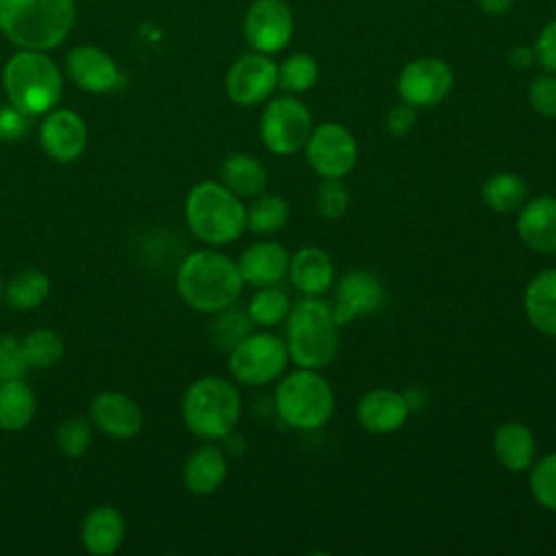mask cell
<instances>
[{
  "mask_svg": "<svg viewBox=\"0 0 556 556\" xmlns=\"http://www.w3.org/2000/svg\"><path fill=\"white\" fill-rule=\"evenodd\" d=\"M289 363L285 339L269 332V328L252 330L228 352V371L243 387H267L276 382Z\"/></svg>",
  "mask_w": 556,
  "mask_h": 556,
  "instance_id": "cell-8",
  "label": "cell"
},
{
  "mask_svg": "<svg viewBox=\"0 0 556 556\" xmlns=\"http://www.w3.org/2000/svg\"><path fill=\"white\" fill-rule=\"evenodd\" d=\"M2 85L9 104L26 115H46L63 91V78L56 63L39 50L15 52L2 70Z\"/></svg>",
  "mask_w": 556,
  "mask_h": 556,
  "instance_id": "cell-7",
  "label": "cell"
},
{
  "mask_svg": "<svg viewBox=\"0 0 556 556\" xmlns=\"http://www.w3.org/2000/svg\"><path fill=\"white\" fill-rule=\"evenodd\" d=\"M74 0H0V33L20 50H52L72 33Z\"/></svg>",
  "mask_w": 556,
  "mask_h": 556,
  "instance_id": "cell-3",
  "label": "cell"
},
{
  "mask_svg": "<svg viewBox=\"0 0 556 556\" xmlns=\"http://www.w3.org/2000/svg\"><path fill=\"white\" fill-rule=\"evenodd\" d=\"M528 200V185L515 172H495L482 185V202L493 213H517Z\"/></svg>",
  "mask_w": 556,
  "mask_h": 556,
  "instance_id": "cell-28",
  "label": "cell"
},
{
  "mask_svg": "<svg viewBox=\"0 0 556 556\" xmlns=\"http://www.w3.org/2000/svg\"><path fill=\"white\" fill-rule=\"evenodd\" d=\"M519 241L536 254H556V198H528L515 219Z\"/></svg>",
  "mask_w": 556,
  "mask_h": 556,
  "instance_id": "cell-19",
  "label": "cell"
},
{
  "mask_svg": "<svg viewBox=\"0 0 556 556\" xmlns=\"http://www.w3.org/2000/svg\"><path fill=\"white\" fill-rule=\"evenodd\" d=\"M332 287L334 298L330 306L339 326L378 313L387 298L384 285L369 269H350Z\"/></svg>",
  "mask_w": 556,
  "mask_h": 556,
  "instance_id": "cell-14",
  "label": "cell"
},
{
  "mask_svg": "<svg viewBox=\"0 0 556 556\" xmlns=\"http://www.w3.org/2000/svg\"><path fill=\"white\" fill-rule=\"evenodd\" d=\"M528 102L536 115L556 119V74H539L528 87Z\"/></svg>",
  "mask_w": 556,
  "mask_h": 556,
  "instance_id": "cell-38",
  "label": "cell"
},
{
  "mask_svg": "<svg viewBox=\"0 0 556 556\" xmlns=\"http://www.w3.org/2000/svg\"><path fill=\"white\" fill-rule=\"evenodd\" d=\"M50 295V278L35 267L17 271L4 287L2 298L15 311H33Z\"/></svg>",
  "mask_w": 556,
  "mask_h": 556,
  "instance_id": "cell-30",
  "label": "cell"
},
{
  "mask_svg": "<svg viewBox=\"0 0 556 556\" xmlns=\"http://www.w3.org/2000/svg\"><path fill=\"white\" fill-rule=\"evenodd\" d=\"M254 324L250 321L245 308H237L235 304L228 308H222L213 313L211 326H208V341L215 350L230 352L245 334H250Z\"/></svg>",
  "mask_w": 556,
  "mask_h": 556,
  "instance_id": "cell-32",
  "label": "cell"
},
{
  "mask_svg": "<svg viewBox=\"0 0 556 556\" xmlns=\"http://www.w3.org/2000/svg\"><path fill=\"white\" fill-rule=\"evenodd\" d=\"M534 61L549 74H556V17L549 20L536 35L534 46Z\"/></svg>",
  "mask_w": 556,
  "mask_h": 556,
  "instance_id": "cell-40",
  "label": "cell"
},
{
  "mask_svg": "<svg viewBox=\"0 0 556 556\" xmlns=\"http://www.w3.org/2000/svg\"><path fill=\"white\" fill-rule=\"evenodd\" d=\"M339 321L321 295H302L285 319V343L295 367L324 369L339 352Z\"/></svg>",
  "mask_w": 556,
  "mask_h": 556,
  "instance_id": "cell-2",
  "label": "cell"
},
{
  "mask_svg": "<svg viewBox=\"0 0 556 556\" xmlns=\"http://www.w3.org/2000/svg\"><path fill=\"white\" fill-rule=\"evenodd\" d=\"M28 117L30 115L22 113L13 104L2 106L0 109V139H4V141L22 139L28 130Z\"/></svg>",
  "mask_w": 556,
  "mask_h": 556,
  "instance_id": "cell-41",
  "label": "cell"
},
{
  "mask_svg": "<svg viewBox=\"0 0 556 556\" xmlns=\"http://www.w3.org/2000/svg\"><path fill=\"white\" fill-rule=\"evenodd\" d=\"M515 0H478V7L486 15H504L513 7Z\"/></svg>",
  "mask_w": 556,
  "mask_h": 556,
  "instance_id": "cell-43",
  "label": "cell"
},
{
  "mask_svg": "<svg viewBox=\"0 0 556 556\" xmlns=\"http://www.w3.org/2000/svg\"><path fill=\"white\" fill-rule=\"evenodd\" d=\"M415 119H417V109H413L410 104H406V102L400 100L395 106H391V109L387 111L384 126H387V130H389L391 135L402 137V135H406V132L413 130Z\"/></svg>",
  "mask_w": 556,
  "mask_h": 556,
  "instance_id": "cell-42",
  "label": "cell"
},
{
  "mask_svg": "<svg viewBox=\"0 0 556 556\" xmlns=\"http://www.w3.org/2000/svg\"><path fill=\"white\" fill-rule=\"evenodd\" d=\"M126 534L124 515L113 506L91 508L80 523V543L93 556H111L119 549Z\"/></svg>",
  "mask_w": 556,
  "mask_h": 556,
  "instance_id": "cell-25",
  "label": "cell"
},
{
  "mask_svg": "<svg viewBox=\"0 0 556 556\" xmlns=\"http://www.w3.org/2000/svg\"><path fill=\"white\" fill-rule=\"evenodd\" d=\"M289 219V202L278 193L263 191L261 195L252 198L245 206V230L269 237L285 228Z\"/></svg>",
  "mask_w": 556,
  "mask_h": 556,
  "instance_id": "cell-29",
  "label": "cell"
},
{
  "mask_svg": "<svg viewBox=\"0 0 556 556\" xmlns=\"http://www.w3.org/2000/svg\"><path fill=\"white\" fill-rule=\"evenodd\" d=\"M2 293H4V287H2V280H0V300H2Z\"/></svg>",
  "mask_w": 556,
  "mask_h": 556,
  "instance_id": "cell-45",
  "label": "cell"
},
{
  "mask_svg": "<svg viewBox=\"0 0 556 556\" xmlns=\"http://www.w3.org/2000/svg\"><path fill=\"white\" fill-rule=\"evenodd\" d=\"M313 130V115L308 106L287 93L269 98L258 122V135L263 146L276 156H291L304 150Z\"/></svg>",
  "mask_w": 556,
  "mask_h": 556,
  "instance_id": "cell-9",
  "label": "cell"
},
{
  "mask_svg": "<svg viewBox=\"0 0 556 556\" xmlns=\"http://www.w3.org/2000/svg\"><path fill=\"white\" fill-rule=\"evenodd\" d=\"M410 417L408 397L395 389L378 387L361 395L356 402V421L371 434H391Z\"/></svg>",
  "mask_w": 556,
  "mask_h": 556,
  "instance_id": "cell-17",
  "label": "cell"
},
{
  "mask_svg": "<svg viewBox=\"0 0 556 556\" xmlns=\"http://www.w3.org/2000/svg\"><path fill=\"white\" fill-rule=\"evenodd\" d=\"M274 408L293 430L324 428L334 413V389L321 369L295 367L276 380Z\"/></svg>",
  "mask_w": 556,
  "mask_h": 556,
  "instance_id": "cell-6",
  "label": "cell"
},
{
  "mask_svg": "<svg viewBox=\"0 0 556 556\" xmlns=\"http://www.w3.org/2000/svg\"><path fill=\"white\" fill-rule=\"evenodd\" d=\"M243 287L237 261L211 245L187 254L176 271L180 300L198 313L213 315L237 304Z\"/></svg>",
  "mask_w": 556,
  "mask_h": 556,
  "instance_id": "cell-1",
  "label": "cell"
},
{
  "mask_svg": "<svg viewBox=\"0 0 556 556\" xmlns=\"http://www.w3.org/2000/svg\"><path fill=\"white\" fill-rule=\"evenodd\" d=\"M319 80V63L306 52H293L278 65V87L298 96L311 91Z\"/></svg>",
  "mask_w": 556,
  "mask_h": 556,
  "instance_id": "cell-33",
  "label": "cell"
},
{
  "mask_svg": "<svg viewBox=\"0 0 556 556\" xmlns=\"http://www.w3.org/2000/svg\"><path fill=\"white\" fill-rule=\"evenodd\" d=\"M291 252L278 241H256L248 245L241 256L237 258V267L245 285L258 287H274L287 280L289 274Z\"/></svg>",
  "mask_w": 556,
  "mask_h": 556,
  "instance_id": "cell-20",
  "label": "cell"
},
{
  "mask_svg": "<svg viewBox=\"0 0 556 556\" xmlns=\"http://www.w3.org/2000/svg\"><path fill=\"white\" fill-rule=\"evenodd\" d=\"M317 215L324 219H339L350 208V191L343 178H321L315 193Z\"/></svg>",
  "mask_w": 556,
  "mask_h": 556,
  "instance_id": "cell-37",
  "label": "cell"
},
{
  "mask_svg": "<svg viewBox=\"0 0 556 556\" xmlns=\"http://www.w3.org/2000/svg\"><path fill=\"white\" fill-rule=\"evenodd\" d=\"M219 182L241 200H252L267 191L269 174L263 161L248 152H232L219 167Z\"/></svg>",
  "mask_w": 556,
  "mask_h": 556,
  "instance_id": "cell-26",
  "label": "cell"
},
{
  "mask_svg": "<svg viewBox=\"0 0 556 556\" xmlns=\"http://www.w3.org/2000/svg\"><path fill=\"white\" fill-rule=\"evenodd\" d=\"M534 61V52H532V48H523V46H519V48H515L513 52H510V63L513 65H517V67H528L530 63Z\"/></svg>",
  "mask_w": 556,
  "mask_h": 556,
  "instance_id": "cell-44",
  "label": "cell"
},
{
  "mask_svg": "<svg viewBox=\"0 0 556 556\" xmlns=\"http://www.w3.org/2000/svg\"><path fill=\"white\" fill-rule=\"evenodd\" d=\"M22 348L28 358V365L35 369L54 367L65 352L61 334L50 328H37L33 332H28L22 339Z\"/></svg>",
  "mask_w": 556,
  "mask_h": 556,
  "instance_id": "cell-34",
  "label": "cell"
},
{
  "mask_svg": "<svg viewBox=\"0 0 556 556\" xmlns=\"http://www.w3.org/2000/svg\"><path fill=\"white\" fill-rule=\"evenodd\" d=\"M224 87L226 96L237 106L263 104L278 87V65L269 54L252 50L228 67Z\"/></svg>",
  "mask_w": 556,
  "mask_h": 556,
  "instance_id": "cell-12",
  "label": "cell"
},
{
  "mask_svg": "<svg viewBox=\"0 0 556 556\" xmlns=\"http://www.w3.org/2000/svg\"><path fill=\"white\" fill-rule=\"evenodd\" d=\"M65 70L72 83L89 93H111L124 83L117 63L102 48L91 43L72 48L65 59Z\"/></svg>",
  "mask_w": 556,
  "mask_h": 556,
  "instance_id": "cell-15",
  "label": "cell"
},
{
  "mask_svg": "<svg viewBox=\"0 0 556 556\" xmlns=\"http://www.w3.org/2000/svg\"><path fill=\"white\" fill-rule=\"evenodd\" d=\"M89 417L93 426L111 439H132L143 428L141 406L119 391H102L93 395Z\"/></svg>",
  "mask_w": 556,
  "mask_h": 556,
  "instance_id": "cell-18",
  "label": "cell"
},
{
  "mask_svg": "<svg viewBox=\"0 0 556 556\" xmlns=\"http://www.w3.org/2000/svg\"><path fill=\"white\" fill-rule=\"evenodd\" d=\"M289 308H291L289 295L278 285H274V287H258L252 293L245 306V313L256 328H274L278 324H285Z\"/></svg>",
  "mask_w": 556,
  "mask_h": 556,
  "instance_id": "cell-31",
  "label": "cell"
},
{
  "mask_svg": "<svg viewBox=\"0 0 556 556\" xmlns=\"http://www.w3.org/2000/svg\"><path fill=\"white\" fill-rule=\"evenodd\" d=\"M493 452L504 469L510 473L528 471L539 458L534 432L521 421H504L493 432Z\"/></svg>",
  "mask_w": 556,
  "mask_h": 556,
  "instance_id": "cell-23",
  "label": "cell"
},
{
  "mask_svg": "<svg viewBox=\"0 0 556 556\" xmlns=\"http://www.w3.org/2000/svg\"><path fill=\"white\" fill-rule=\"evenodd\" d=\"M454 87V72L439 56H419L408 61L397 74V96L413 109H434Z\"/></svg>",
  "mask_w": 556,
  "mask_h": 556,
  "instance_id": "cell-11",
  "label": "cell"
},
{
  "mask_svg": "<svg viewBox=\"0 0 556 556\" xmlns=\"http://www.w3.org/2000/svg\"><path fill=\"white\" fill-rule=\"evenodd\" d=\"M302 152L319 178H345L358 163L356 137L339 122L313 126Z\"/></svg>",
  "mask_w": 556,
  "mask_h": 556,
  "instance_id": "cell-10",
  "label": "cell"
},
{
  "mask_svg": "<svg viewBox=\"0 0 556 556\" xmlns=\"http://www.w3.org/2000/svg\"><path fill=\"white\" fill-rule=\"evenodd\" d=\"M287 278L302 295H324L337 280L334 261L326 250L317 245L298 248L291 254Z\"/></svg>",
  "mask_w": 556,
  "mask_h": 556,
  "instance_id": "cell-21",
  "label": "cell"
},
{
  "mask_svg": "<svg viewBox=\"0 0 556 556\" xmlns=\"http://www.w3.org/2000/svg\"><path fill=\"white\" fill-rule=\"evenodd\" d=\"M528 486L532 500L549 513H556V450L536 458L528 469Z\"/></svg>",
  "mask_w": 556,
  "mask_h": 556,
  "instance_id": "cell-35",
  "label": "cell"
},
{
  "mask_svg": "<svg viewBox=\"0 0 556 556\" xmlns=\"http://www.w3.org/2000/svg\"><path fill=\"white\" fill-rule=\"evenodd\" d=\"M523 315L530 326L556 339V267L536 271L521 293Z\"/></svg>",
  "mask_w": 556,
  "mask_h": 556,
  "instance_id": "cell-22",
  "label": "cell"
},
{
  "mask_svg": "<svg viewBox=\"0 0 556 556\" xmlns=\"http://www.w3.org/2000/svg\"><path fill=\"white\" fill-rule=\"evenodd\" d=\"M91 426L83 417H65L56 428V447L67 458H80L91 447Z\"/></svg>",
  "mask_w": 556,
  "mask_h": 556,
  "instance_id": "cell-36",
  "label": "cell"
},
{
  "mask_svg": "<svg viewBox=\"0 0 556 556\" xmlns=\"http://www.w3.org/2000/svg\"><path fill=\"white\" fill-rule=\"evenodd\" d=\"M39 143L52 161L72 163L87 148V124L70 109H52L39 126Z\"/></svg>",
  "mask_w": 556,
  "mask_h": 556,
  "instance_id": "cell-16",
  "label": "cell"
},
{
  "mask_svg": "<svg viewBox=\"0 0 556 556\" xmlns=\"http://www.w3.org/2000/svg\"><path fill=\"white\" fill-rule=\"evenodd\" d=\"M228 473L226 454L215 445V441H204L195 447L182 465V482L193 495L215 493Z\"/></svg>",
  "mask_w": 556,
  "mask_h": 556,
  "instance_id": "cell-24",
  "label": "cell"
},
{
  "mask_svg": "<svg viewBox=\"0 0 556 556\" xmlns=\"http://www.w3.org/2000/svg\"><path fill=\"white\" fill-rule=\"evenodd\" d=\"M30 365L24 354L22 341L13 334L0 337V380H17L26 378Z\"/></svg>",
  "mask_w": 556,
  "mask_h": 556,
  "instance_id": "cell-39",
  "label": "cell"
},
{
  "mask_svg": "<svg viewBox=\"0 0 556 556\" xmlns=\"http://www.w3.org/2000/svg\"><path fill=\"white\" fill-rule=\"evenodd\" d=\"M185 222L198 241L222 248L243 235L245 204L219 180H200L185 198Z\"/></svg>",
  "mask_w": 556,
  "mask_h": 556,
  "instance_id": "cell-4",
  "label": "cell"
},
{
  "mask_svg": "<svg viewBox=\"0 0 556 556\" xmlns=\"http://www.w3.org/2000/svg\"><path fill=\"white\" fill-rule=\"evenodd\" d=\"M293 13L285 0H252L243 17V37L254 52L276 54L293 37Z\"/></svg>",
  "mask_w": 556,
  "mask_h": 556,
  "instance_id": "cell-13",
  "label": "cell"
},
{
  "mask_svg": "<svg viewBox=\"0 0 556 556\" xmlns=\"http://www.w3.org/2000/svg\"><path fill=\"white\" fill-rule=\"evenodd\" d=\"M35 410L37 400L24 378L0 380V430H24L35 419Z\"/></svg>",
  "mask_w": 556,
  "mask_h": 556,
  "instance_id": "cell-27",
  "label": "cell"
},
{
  "mask_svg": "<svg viewBox=\"0 0 556 556\" xmlns=\"http://www.w3.org/2000/svg\"><path fill=\"white\" fill-rule=\"evenodd\" d=\"M180 413L193 437L202 441H222L230 437L239 424V389L224 376H202L187 387Z\"/></svg>",
  "mask_w": 556,
  "mask_h": 556,
  "instance_id": "cell-5",
  "label": "cell"
}]
</instances>
